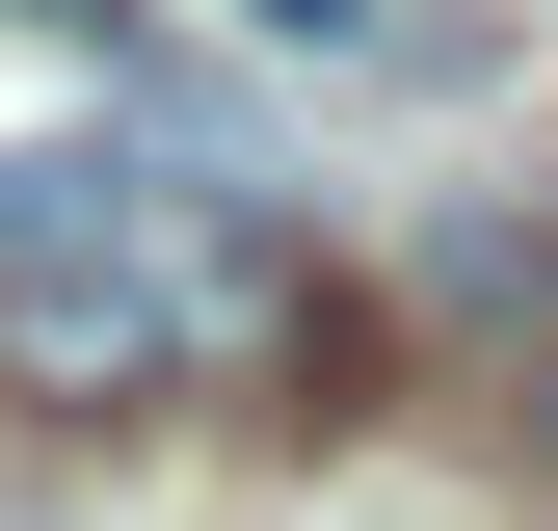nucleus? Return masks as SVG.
Instances as JSON below:
<instances>
[{"label": "nucleus", "instance_id": "nucleus-2", "mask_svg": "<svg viewBox=\"0 0 558 531\" xmlns=\"http://www.w3.org/2000/svg\"><path fill=\"white\" fill-rule=\"evenodd\" d=\"M240 27H293V53H373V27H399V0H240Z\"/></svg>", "mask_w": 558, "mask_h": 531}, {"label": "nucleus", "instance_id": "nucleus-3", "mask_svg": "<svg viewBox=\"0 0 558 531\" xmlns=\"http://www.w3.org/2000/svg\"><path fill=\"white\" fill-rule=\"evenodd\" d=\"M532 266H558V213H532Z\"/></svg>", "mask_w": 558, "mask_h": 531}, {"label": "nucleus", "instance_id": "nucleus-4", "mask_svg": "<svg viewBox=\"0 0 558 531\" xmlns=\"http://www.w3.org/2000/svg\"><path fill=\"white\" fill-rule=\"evenodd\" d=\"M53 27H81V0H53Z\"/></svg>", "mask_w": 558, "mask_h": 531}, {"label": "nucleus", "instance_id": "nucleus-1", "mask_svg": "<svg viewBox=\"0 0 558 531\" xmlns=\"http://www.w3.org/2000/svg\"><path fill=\"white\" fill-rule=\"evenodd\" d=\"M214 346H293V266H266L214 186L0 160V372H27L53 425H107V398H186Z\"/></svg>", "mask_w": 558, "mask_h": 531}]
</instances>
